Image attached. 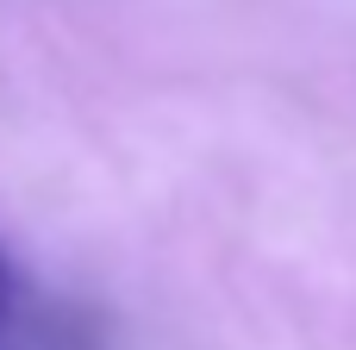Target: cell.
<instances>
[{
    "label": "cell",
    "instance_id": "cell-1",
    "mask_svg": "<svg viewBox=\"0 0 356 350\" xmlns=\"http://www.w3.org/2000/svg\"><path fill=\"white\" fill-rule=\"evenodd\" d=\"M13 344V269H6V257H0V350Z\"/></svg>",
    "mask_w": 356,
    "mask_h": 350
},
{
    "label": "cell",
    "instance_id": "cell-2",
    "mask_svg": "<svg viewBox=\"0 0 356 350\" xmlns=\"http://www.w3.org/2000/svg\"><path fill=\"white\" fill-rule=\"evenodd\" d=\"M31 350H56V344H31Z\"/></svg>",
    "mask_w": 356,
    "mask_h": 350
}]
</instances>
